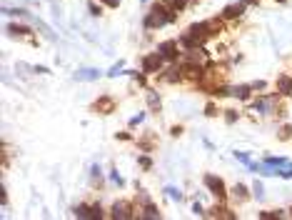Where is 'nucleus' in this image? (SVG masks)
Wrapping results in <instances>:
<instances>
[{
	"mask_svg": "<svg viewBox=\"0 0 292 220\" xmlns=\"http://www.w3.org/2000/svg\"><path fill=\"white\" fill-rule=\"evenodd\" d=\"M290 213H292V210H290Z\"/></svg>",
	"mask_w": 292,
	"mask_h": 220,
	"instance_id": "nucleus-33",
	"label": "nucleus"
},
{
	"mask_svg": "<svg viewBox=\"0 0 292 220\" xmlns=\"http://www.w3.org/2000/svg\"><path fill=\"white\" fill-rule=\"evenodd\" d=\"M102 3H105V0H102Z\"/></svg>",
	"mask_w": 292,
	"mask_h": 220,
	"instance_id": "nucleus-32",
	"label": "nucleus"
},
{
	"mask_svg": "<svg viewBox=\"0 0 292 220\" xmlns=\"http://www.w3.org/2000/svg\"><path fill=\"white\" fill-rule=\"evenodd\" d=\"M193 210H195V215H205V213H202V208H200V203H195V205H193Z\"/></svg>",
	"mask_w": 292,
	"mask_h": 220,
	"instance_id": "nucleus-28",
	"label": "nucleus"
},
{
	"mask_svg": "<svg viewBox=\"0 0 292 220\" xmlns=\"http://www.w3.org/2000/svg\"><path fill=\"white\" fill-rule=\"evenodd\" d=\"M160 78H163L165 83H180V80L185 78V75H183V65H180V68L175 65V68H170V70H165V73H163Z\"/></svg>",
	"mask_w": 292,
	"mask_h": 220,
	"instance_id": "nucleus-6",
	"label": "nucleus"
},
{
	"mask_svg": "<svg viewBox=\"0 0 292 220\" xmlns=\"http://www.w3.org/2000/svg\"><path fill=\"white\" fill-rule=\"evenodd\" d=\"M165 193H168L170 198H178V200H183V193H180V190H175V188H168Z\"/></svg>",
	"mask_w": 292,
	"mask_h": 220,
	"instance_id": "nucleus-20",
	"label": "nucleus"
},
{
	"mask_svg": "<svg viewBox=\"0 0 292 220\" xmlns=\"http://www.w3.org/2000/svg\"><path fill=\"white\" fill-rule=\"evenodd\" d=\"M93 218H102V208L100 205H93Z\"/></svg>",
	"mask_w": 292,
	"mask_h": 220,
	"instance_id": "nucleus-23",
	"label": "nucleus"
},
{
	"mask_svg": "<svg viewBox=\"0 0 292 220\" xmlns=\"http://www.w3.org/2000/svg\"><path fill=\"white\" fill-rule=\"evenodd\" d=\"M275 88H277V93H280V95H292V78H290L287 73L277 75V83H275Z\"/></svg>",
	"mask_w": 292,
	"mask_h": 220,
	"instance_id": "nucleus-5",
	"label": "nucleus"
},
{
	"mask_svg": "<svg viewBox=\"0 0 292 220\" xmlns=\"http://www.w3.org/2000/svg\"><path fill=\"white\" fill-rule=\"evenodd\" d=\"M188 3H190V0H175L173 10H175V13H180V10H185V8H188Z\"/></svg>",
	"mask_w": 292,
	"mask_h": 220,
	"instance_id": "nucleus-18",
	"label": "nucleus"
},
{
	"mask_svg": "<svg viewBox=\"0 0 292 220\" xmlns=\"http://www.w3.org/2000/svg\"><path fill=\"white\" fill-rule=\"evenodd\" d=\"M242 10H245L242 3H240V5H227V8L222 10V18H225V20H235V18L242 15Z\"/></svg>",
	"mask_w": 292,
	"mask_h": 220,
	"instance_id": "nucleus-8",
	"label": "nucleus"
},
{
	"mask_svg": "<svg viewBox=\"0 0 292 220\" xmlns=\"http://www.w3.org/2000/svg\"><path fill=\"white\" fill-rule=\"evenodd\" d=\"M277 138H280V140H290V138H292V125H282L280 133H277Z\"/></svg>",
	"mask_w": 292,
	"mask_h": 220,
	"instance_id": "nucleus-16",
	"label": "nucleus"
},
{
	"mask_svg": "<svg viewBox=\"0 0 292 220\" xmlns=\"http://www.w3.org/2000/svg\"><path fill=\"white\" fill-rule=\"evenodd\" d=\"M207 215H212V218H225V220H235V215H232L227 208H217V205H215Z\"/></svg>",
	"mask_w": 292,
	"mask_h": 220,
	"instance_id": "nucleus-10",
	"label": "nucleus"
},
{
	"mask_svg": "<svg viewBox=\"0 0 292 220\" xmlns=\"http://www.w3.org/2000/svg\"><path fill=\"white\" fill-rule=\"evenodd\" d=\"M112 108H115V103H112V98H100V100H95V105H93V110H97V113H112Z\"/></svg>",
	"mask_w": 292,
	"mask_h": 220,
	"instance_id": "nucleus-7",
	"label": "nucleus"
},
{
	"mask_svg": "<svg viewBox=\"0 0 292 220\" xmlns=\"http://www.w3.org/2000/svg\"><path fill=\"white\" fill-rule=\"evenodd\" d=\"M8 33L13 38H30V28H25V25H8Z\"/></svg>",
	"mask_w": 292,
	"mask_h": 220,
	"instance_id": "nucleus-9",
	"label": "nucleus"
},
{
	"mask_svg": "<svg viewBox=\"0 0 292 220\" xmlns=\"http://www.w3.org/2000/svg\"><path fill=\"white\" fill-rule=\"evenodd\" d=\"M105 5H107V8H117L120 0H105Z\"/></svg>",
	"mask_w": 292,
	"mask_h": 220,
	"instance_id": "nucleus-25",
	"label": "nucleus"
},
{
	"mask_svg": "<svg viewBox=\"0 0 292 220\" xmlns=\"http://www.w3.org/2000/svg\"><path fill=\"white\" fill-rule=\"evenodd\" d=\"M252 3H257V0H242V5H252Z\"/></svg>",
	"mask_w": 292,
	"mask_h": 220,
	"instance_id": "nucleus-30",
	"label": "nucleus"
},
{
	"mask_svg": "<svg viewBox=\"0 0 292 220\" xmlns=\"http://www.w3.org/2000/svg\"><path fill=\"white\" fill-rule=\"evenodd\" d=\"M73 213L75 218H93V205H78Z\"/></svg>",
	"mask_w": 292,
	"mask_h": 220,
	"instance_id": "nucleus-14",
	"label": "nucleus"
},
{
	"mask_svg": "<svg viewBox=\"0 0 292 220\" xmlns=\"http://www.w3.org/2000/svg\"><path fill=\"white\" fill-rule=\"evenodd\" d=\"M142 118H145V115H135V118L130 120V125H137V123H142Z\"/></svg>",
	"mask_w": 292,
	"mask_h": 220,
	"instance_id": "nucleus-27",
	"label": "nucleus"
},
{
	"mask_svg": "<svg viewBox=\"0 0 292 220\" xmlns=\"http://www.w3.org/2000/svg\"><path fill=\"white\" fill-rule=\"evenodd\" d=\"M232 198H235V200H237V203H245V200H247V188H245V185H240V183H237V185H235V188H232Z\"/></svg>",
	"mask_w": 292,
	"mask_h": 220,
	"instance_id": "nucleus-13",
	"label": "nucleus"
},
{
	"mask_svg": "<svg viewBox=\"0 0 292 220\" xmlns=\"http://www.w3.org/2000/svg\"><path fill=\"white\" fill-rule=\"evenodd\" d=\"M158 53H160L165 60L175 63V60L180 58V43H178V40H165V43L158 45Z\"/></svg>",
	"mask_w": 292,
	"mask_h": 220,
	"instance_id": "nucleus-1",
	"label": "nucleus"
},
{
	"mask_svg": "<svg viewBox=\"0 0 292 220\" xmlns=\"http://www.w3.org/2000/svg\"><path fill=\"white\" fill-rule=\"evenodd\" d=\"M252 190H255V195H257V198H262V195H265V190H262V183H255V185H252Z\"/></svg>",
	"mask_w": 292,
	"mask_h": 220,
	"instance_id": "nucleus-21",
	"label": "nucleus"
},
{
	"mask_svg": "<svg viewBox=\"0 0 292 220\" xmlns=\"http://www.w3.org/2000/svg\"><path fill=\"white\" fill-rule=\"evenodd\" d=\"M277 3H287V0H277Z\"/></svg>",
	"mask_w": 292,
	"mask_h": 220,
	"instance_id": "nucleus-31",
	"label": "nucleus"
},
{
	"mask_svg": "<svg viewBox=\"0 0 292 220\" xmlns=\"http://www.w3.org/2000/svg\"><path fill=\"white\" fill-rule=\"evenodd\" d=\"M110 213H112V218H120V220H122V218H132V215H135V208H132L127 200H120V203L112 205Z\"/></svg>",
	"mask_w": 292,
	"mask_h": 220,
	"instance_id": "nucleus-4",
	"label": "nucleus"
},
{
	"mask_svg": "<svg viewBox=\"0 0 292 220\" xmlns=\"http://www.w3.org/2000/svg\"><path fill=\"white\" fill-rule=\"evenodd\" d=\"M250 90H252V85H237V88H232V95L240 98V100H247L250 98Z\"/></svg>",
	"mask_w": 292,
	"mask_h": 220,
	"instance_id": "nucleus-12",
	"label": "nucleus"
},
{
	"mask_svg": "<svg viewBox=\"0 0 292 220\" xmlns=\"http://www.w3.org/2000/svg\"><path fill=\"white\" fill-rule=\"evenodd\" d=\"M160 3H163V5H168V8H173V5H175V0H160Z\"/></svg>",
	"mask_w": 292,
	"mask_h": 220,
	"instance_id": "nucleus-29",
	"label": "nucleus"
},
{
	"mask_svg": "<svg viewBox=\"0 0 292 220\" xmlns=\"http://www.w3.org/2000/svg\"><path fill=\"white\" fill-rule=\"evenodd\" d=\"M97 75H100L97 70H80V73H78L75 78H78V80H95Z\"/></svg>",
	"mask_w": 292,
	"mask_h": 220,
	"instance_id": "nucleus-15",
	"label": "nucleus"
},
{
	"mask_svg": "<svg viewBox=\"0 0 292 220\" xmlns=\"http://www.w3.org/2000/svg\"><path fill=\"white\" fill-rule=\"evenodd\" d=\"M140 165H142L145 170H148V168L153 165V160H150V158H140Z\"/></svg>",
	"mask_w": 292,
	"mask_h": 220,
	"instance_id": "nucleus-22",
	"label": "nucleus"
},
{
	"mask_svg": "<svg viewBox=\"0 0 292 220\" xmlns=\"http://www.w3.org/2000/svg\"><path fill=\"white\" fill-rule=\"evenodd\" d=\"M140 218H160V210H158L153 203H148V205H142V213H140Z\"/></svg>",
	"mask_w": 292,
	"mask_h": 220,
	"instance_id": "nucleus-11",
	"label": "nucleus"
},
{
	"mask_svg": "<svg viewBox=\"0 0 292 220\" xmlns=\"http://www.w3.org/2000/svg\"><path fill=\"white\" fill-rule=\"evenodd\" d=\"M165 58L160 53H150V55H145L142 58V73H160Z\"/></svg>",
	"mask_w": 292,
	"mask_h": 220,
	"instance_id": "nucleus-2",
	"label": "nucleus"
},
{
	"mask_svg": "<svg viewBox=\"0 0 292 220\" xmlns=\"http://www.w3.org/2000/svg\"><path fill=\"white\" fill-rule=\"evenodd\" d=\"M260 218H262V220H277V218H282V213H280V210H277V213H275V210H262Z\"/></svg>",
	"mask_w": 292,
	"mask_h": 220,
	"instance_id": "nucleus-17",
	"label": "nucleus"
},
{
	"mask_svg": "<svg viewBox=\"0 0 292 220\" xmlns=\"http://www.w3.org/2000/svg\"><path fill=\"white\" fill-rule=\"evenodd\" d=\"M225 113H227V123H235V118H237L235 110H225Z\"/></svg>",
	"mask_w": 292,
	"mask_h": 220,
	"instance_id": "nucleus-26",
	"label": "nucleus"
},
{
	"mask_svg": "<svg viewBox=\"0 0 292 220\" xmlns=\"http://www.w3.org/2000/svg\"><path fill=\"white\" fill-rule=\"evenodd\" d=\"M148 103H150V108H160V98H158L155 93H150V95H148Z\"/></svg>",
	"mask_w": 292,
	"mask_h": 220,
	"instance_id": "nucleus-19",
	"label": "nucleus"
},
{
	"mask_svg": "<svg viewBox=\"0 0 292 220\" xmlns=\"http://www.w3.org/2000/svg\"><path fill=\"white\" fill-rule=\"evenodd\" d=\"M90 13H93V15H100L102 10H100V5H95V3H90Z\"/></svg>",
	"mask_w": 292,
	"mask_h": 220,
	"instance_id": "nucleus-24",
	"label": "nucleus"
},
{
	"mask_svg": "<svg viewBox=\"0 0 292 220\" xmlns=\"http://www.w3.org/2000/svg\"><path fill=\"white\" fill-rule=\"evenodd\" d=\"M205 185H207V190H210L217 200H225L227 190H225V183H222L220 178H215V175H205Z\"/></svg>",
	"mask_w": 292,
	"mask_h": 220,
	"instance_id": "nucleus-3",
	"label": "nucleus"
}]
</instances>
